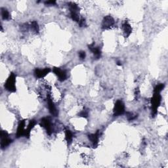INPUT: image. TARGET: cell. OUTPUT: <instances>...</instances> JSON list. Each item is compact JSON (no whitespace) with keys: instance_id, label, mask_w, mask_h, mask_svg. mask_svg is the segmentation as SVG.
Segmentation results:
<instances>
[{"instance_id":"30bf717a","label":"cell","mask_w":168,"mask_h":168,"mask_svg":"<svg viewBox=\"0 0 168 168\" xmlns=\"http://www.w3.org/2000/svg\"><path fill=\"white\" fill-rule=\"evenodd\" d=\"M50 72L51 69L49 68H45L44 69H35L34 70V76L36 78H43Z\"/></svg>"},{"instance_id":"603a6c76","label":"cell","mask_w":168,"mask_h":168,"mask_svg":"<svg viewBox=\"0 0 168 168\" xmlns=\"http://www.w3.org/2000/svg\"><path fill=\"white\" fill-rule=\"evenodd\" d=\"M78 23H79V25L80 27H84V26H86V22H85V19H84V18H81V19L80 20Z\"/></svg>"},{"instance_id":"4fadbf2b","label":"cell","mask_w":168,"mask_h":168,"mask_svg":"<svg viewBox=\"0 0 168 168\" xmlns=\"http://www.w3.org/2000/svg\"><path fill=\"white\" fill-rule=\"evenodd\" d=\"M36 124V121L34 120H32L29 121V124L27 126L26 129H25V131H24V136L26 138H29L30 137V133L31 131L32 130V129L34 128V126Z\"/></svg>"},{"instance_id":"3957f363","label":"cell","mask_w":168,"mask_h":168,"mask_svg":"<svg viewBox=\"0 0 168 168\" xmlns=\"http://www.w3.org/2000/svg\"><path fill=\"white\" fill-rule=\"evenodd\" d=\"M40 125L43 128L46 133L51 135L53 132V126L51 122V120L49 117H44L40 120Z\"/></svg>"},{"instance_id":"ffe728a7","label":"cell","mask_w":168,"mask_h":168,"mask_svg":"<svg viewBox=\"0 0 168 168\" xmlns=\"http://www.w3.org/2000/svg\"><path fill=\"white\" fill-rule=\"evenodd\" d=\"M164 88V84H160L156 85V87L154 89V93H160Z\"/></svg>"},{"instance_id":"277c9868","label":"cell","mask_w":168,"mask_h":168,"mask_svg":"<svg viewBox=\"0 0 168 168\" xmlns=\"http://www.w3.org/2000/svg\"><path fill=\"white\" fill-rule=\"evenodd\" d=\"M114 116H119L123 115L125 113V104L121 100L117 101L114 104V109H113Z\"/></svg>"},{"instance_id":"2e32d148","label":"cell","mask_w":168,"mask_h":168,"mask_svg":"<svg viewBox=\"0 0 168 168\" xmlns=\"http://www.w3.org/2000/svg\"><path fill=\"white\" fill-rule=\"evenodd\" d=\"M68 6L69 7L70 9V12H76L78 13L80 11V8L77 5L76 3L73 2H69L68 3Z\"/></svg>"},{"instance_id":"d4e9b609","label":"cell","mask_w":168,"mask_h":168,"mask_svg":"<svg viewBox=\"0 0 168 168\" xmlns=\"http://www.w3.org/2000/svg\"><path fill=\"white\" fill-rule=\"evenodd\" d=\"M45 5H51V6H56L57 2L56 1H48L45 2Z\"/></svg>"},{"instance_id":"5b68a950","label":"cell","mask_w":168,"mask_h":168,"mask_svg":"<svg viewBox=\"0 0 168 168\" xmlns=\"http://www.w3.org/2000/svg\"><path fill=\"white\" fill-rule=\"evenodd\" d=\"M12 143V139L9 137V135L6 131H2L1 132V147L2 149H5Z\"/></svg>"},{"instance_id":"9a60e30c","label":"cell","mask_w":168,"mask_h":168,"mask_svg":"<svg viewBox=\"0 0 168 168\" xmlns=\"http://www.w3.org/2000/svg\"><path fill=\"white\" fill-rule=\"evenodd\" d=\"M73 137H74L73 133H72L70 129H66L65 130V139L66 140L68 144L70 145L72 143V140H73Z\"/></svg>"},{"instance_id":"cb8c5ba5","label":"cell","mask_w":168,"mask_h":168,"mask_svg":"<svg viewBox=\"0 0 168 168\" xmlns=\"http://www.w3.org/2000/svg\"><path fill=\"white\" fill-rule=\"evenodd\" d=\"M79 57L80 58V59L81 60H84L85 59V58L86 57V54H85V52L84 51H81L79 52Z\"/></svg>"},{"instance_id":"44dd1931","label":"cell","mask_w":168,"mask_h":168,"mask_svg":"<svg viewBox=\"0 0 168 168\" xmlns=\"http://www.w3.org/2000/svg\"><path fill=\"white\" fill-rule=\"evenodd\" d=\"M126 116H127V118H128V120L129 121L134 120H135L137 118V115L134 114L133 113L129 112H126Z\"/></svg>"},{"instance_id":"7402d4cb","label":"cell","mask_w":168,"mask_h":168,"mask_svg":"<svg viewBox=\"0 0 168 168\" xmlns=\"http://www.w3.org/2000/svg\"><path fill=\"white\" fill-rule=\"evenodd\" d=\"M78 116L80 117H83L85 118H87L89 116V111L88 109H84L82 111H81L79 114Z\"/></svg>"},{"instance_id":"d6986e66","label":"cell","mask_w":168,"mask_h":168,"mask_svg":"<svg viewBox=\"0 0 168 168\" xmlns=\"http://www.w3.org/2000/svg\"><path fill=\"white\" fill-rule=\"evenodd\" d=\"M70 17H71L72 20L77 22H79L80 19V16L78 15V13L70 12Z\"/></svg>"},{"instance_id":"6da1fadb","label":"cell","mask_w":168,"mask_h":168,"mask_svg":"<svg viewBox=\"0 0 168 168\" xmlns=\"http://www.w3.org/2000/svg\"><path fill=\"white\" fill-rule=\"evenodd\" d=\"M16 78H17L16 74L11 72L8 78L7 79L5 85H4V87H5V89L7 91H8L9 92H11V93L16 92L17 91Z\"/></svg>"},{"instance_id":"8fae6325","label":"cell","mask_w":168,"mask_h":168,"mask_svg":"<svg viewBox=\"0 0 168 168\" xmlns=\"http://www.w3.org/2000/svg\"><path fill=\"white\" fill-rule=\"evenodd\" d=\"M25 125H26V121L24 120H21L18 125V128L17 130L16 137L17 138H20L22 136H24V131H25Z\"/></svg>"},{"instance_id":"9c48e42d","label":"cell","mask_w":168,"mask_h":168,"mask_svg":"<svg viewBox=\"0 0 168 168\" xmlns=\"http://www.w3.org/2000/svg\"><path fill=\"white\" fill-rule=\"evenodd\" d=\"M47 104L50 113H51L53 116H57L58 114V112L50 95H48L47 96Z\"/></svg>"},{"instance_id":"484cf974","label":"cell","mask_w":168,"mask_h":168,"mask_svg":"<svg viewBox=\"0 0 168 168\" xmlns=\"http://www.w3.org/2000/svg\"><path fill=\"white\" fill-rule=\"evenodd\" d=\"M117 65H119V66H121V62L120 61H118L117 62Z\"/></svg>"},{"instance_id":"8992f818","label":"cell","mask_w":168,"mask_h":168,"mask_svg":"<svg viewBox=\"0 0 168 168\" xmlns=\"http://www.w3.org/2000/svg\"><path fill=\"white\" fill-rule=\"evenodd\" d=\"M115 21L113 18L110 16L108 15L104 17V19L102 22V28L104 30H107L112 28V27L114 25Z\"/></svg>"},{"instance_id":"e0dca14e","label":"cell","mask_w":168,"mask_h":168,"mask_svg":"<svg viewBox=\"0 0 168 168\" xmlns=\"http://www.w3.org/2000/svg\"><path fill=\"white\" fill-rule=\"evenodd\" d=\"M1 11H2V19L3 20L10 19V18H11L10 13H9V12L8 11V10L7 9L2 8Z\"/></svg>"},{"instance_id":"7a4b0ae2","label":"cell","mask_w":168,"mask_h":168,"mask_svg":"<svg viewBox=\"0 0 168 168\" xmlns=\"http://www.w3.org/2000/svg\"><path fill=\"white\" fill-rule=\"evenodd\" d=\"M162 97L160 93H154L153 97L151 99L152 105V115L153 117L155 116L158 113V109L160 105Z\"/></svg>"},{"instance_id":"52a82bcc","label":"cell","mask_w":168,"mask_h":168,"mask_svg":"<svg viewBox=\"0 0 168 168\" xmlns=\"http://www.w3.org/2000/svg\"><path fill=\"white\" fill-rule=\"evenodd\" d=\"M53 72L58 78V80L61 81H64L67 79V73L64 70L61 69L60 68L54 67L53 69Z\"/></svg>"},{"instance_id":"5bb4252c","label":"cell","mask_w":168,"mask_h":168,"mask_svg":"<svg viewBox=\"0 0 168 168\" xmlns=\"http://www.w3.org/2000/svg\"><path fill=\"white\" fill-rule=\"evenodd\" d=\"M122 30L124 31V33L125 38H128L129 36L132 33V28L131 25L128 23V21H125L123 24H122Z\"/></svg>"},{"instance_id":"ba28073f","label":"cell","mask_w":168,"mask_h":168,"mask_svg":"<svg viewBox=\"0 0 168 168\" xmlns=\"http://www.w3.org/2000/svg\"><path fill=\"white\" fill-rule=\"evenodd\" d=\"M100 135H101V134H100L99 131H97L96 133L90 134L88 135V139L91 141V144L93 145V147L94 148H97L98 147L99 139H100Z\"/></svg>"},{"instance_id":"7c38bea8","label":"cell","mask_w":168,"mask_h":168,"mask_svg":"<svg viewBox=\"0 0 168 168\" xmlns=\"http://www.w3.org/2000/svg\"><path fill=\"white\" fill-rule=\"evenodd\" d=\"M88 48L90 51L93 53V54H94V57L95 58H96V59H99V58H101V49H100L99 47L95 46V42L89 45Z\"/></svg>"},{"instance_id":"ac0fdd59","label":"cell","mask_w":168,"mask_h":168,"mask_svg":"<svg viewBox=\"0 0 168 168\" xmlns=\"http://www.w3.org/2000/svg\"><path fill=\"white\" fill-rule=\"evenodd\" d=\"M31 28L35 32V33H38L39 31V25L38 24V22L36 21H33L31 23Z\"/></svg>"}]
</instances>
